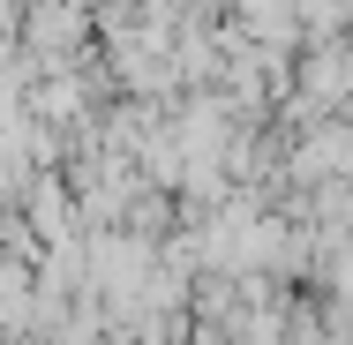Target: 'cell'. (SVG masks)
Masks as SVG:
<instances>
[{"mask_svg": "<svg viewBox=\"0 0 353 345\" xmlns=\"http://www.w3.org/2000/svg\"><path fill=\"white\" fill-rule=\"evenodd\" d=\"M181 345H225V331H211V323H188V331H181Z\"/></svg>", "mask_w": 353, "mask_h": 345, "instance_id": "1", "label": "cell"}]
</instances>
